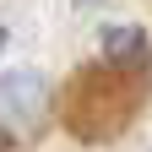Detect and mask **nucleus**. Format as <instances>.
Wrapping results in <instances>:
<instances>
[{
	"label": "nucleus",
	"mask_w": 152,
	"mask_h": 152,
	"mask_svg": "<svg viewBox=\"0 0 152 152\" xmlns=\"http://www.w3.org/2000/svg\"><path fill=\"white\" fill-rule=\"evenodd\" d=\"M49 114L44 71H6L0 76V136H33Z\"/></svg>",
	"instance_id": "nucleus-1"
},
{
	"label": "nucleus",
	"mask_w": 152,
	"mask_h": 152,
	"mask_svg": "<svg viewBox=\"0 0 152 152\" xmlns=\"http://www.w3.org/2000/svg\"><path fill=\"white\" fill-rule=\"evenodd\" d=\"M103 54L114 65H147V33L141 27H103Z\"/></svg>",
	"instance_id": "nucleus-2"
},
{
	"label": "nucleus",
	"mask_w": 152,
	"mask_h": 152,
	"mask_svg": "<svg viewBox=\"0 0 152 152\" xmlns=\"http://www.w3.org/2000/svg\"><path fill=\"white\" fill-rule=\"evenodd\" d=\"M0 49H6V27H0Z\"/></svg>",
	"instance_id": "nucleus-3"
}]
</instances>
